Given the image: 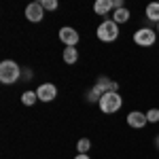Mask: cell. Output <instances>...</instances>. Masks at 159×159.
Listing matches in <instances>:
<instances>
[{"mask_svg":"<svg viewBox=\"0 0 159 159\" xmlns=\"http://www.w3.org/2000/svg\"><path fill=\"white\" fill-rule=\"evenodd\" d=\"M21 68H19V64L13 60H4L0 61V83L2 85H15L19 79H21Z\"/></svg>","mask_w":159,"mask_h":159,"instance_id":"obj_1","label":"cell"},{"mask_svg":"<svg viewBox=\"0 0 159 159\" xmlns=\"http://www.w3.org/2000/svg\"><path fill=\"white\" fill-rule=\"evenodd\" d=\"M100 110L104 112V115H112V112H117V110H121L123 106V98L119 96V91H108V93H104L98 102Z\"/></svg>","mask_w":159,"mask_h":159,"instance_id":"obj_2","label":"cell"},{"mask_svg":"<svg viewBox=\"0 0 159 159\" xmlns=\"http://www.w3.org/2000/svg\"><path fill=\"white\" fill-rule=\"evenodd\" d=\"M96 34H98V38L102 43H112V40L119 38V24H115L112 19H104V21L98 25Z\"/></svg>","mask_w":159,"mask_h":159,"instance_id":"obj_3","label":"cell"},{"mask_svg":"<svg viewBox=\"0 0 159 159\" xmlns=\"http://www.w3.org/2000/svg\"><path fill=\"white\" fill-rule=\"evenodd\" d=\"M157 32L153 28H138L134 32V43L138 47H153L155 40H157Z\"/></svg>","mask_w":159,"mask_h":159,"instance_id":"obj_4","label":"cell"},{"mask_svg":"<svg viewBox=\"0 0 159 159\" xmlns=\"http://www.w3.org/2000/svg\"><path fill=\"white\" fill-rule=\"evenodd\" d=\"M93 91L102 98V96L108 93V91H119V83L112 81V79H108V76H98V81H96V85H93Z\"/></svg>","mask_w":159,"mask_h":159,"instance_id":"obj_5","label":"cell"},{"mask_svg":"<svg viewBox=\"0 0 159 159\" xmlns=\"http://www.w3.org/2000/svg\"><path fill=\"white\" fill-rule=\"evenodd\" d=\"M60 40L66 45V47H76L79 40H81V34H79L74 28H70V25H64V28L60 30Z\"/></svg>","mask_w":159,"mask_h":159,"instance_id":"obj_6","label":"cell"},{"mask_svg":"<svg viewBox=\"0 0 159 159\" xmlns=\"http://www.w3.org/2000/svg\"><path fill=\"white\" fill-rule=\"evenodd\" d=\"M43 17H45V9H43L40 2H30V4L25 7V19H28V21L38 24V21H43Z\"/></svg>","mask_w":159,"mask_h":159,"instance_id":"obj_7","label":"cell"},{"mask_svg":"<svg viewBox=\"0 0 159 159\" xmlns=\"http://www.w3.org/2000/svg\"><path fill=\"white\" fill-rule=\"evenodd\" d=\"M36 93H38V102H53L57 98V87L53 83H43V85H38Z\"/></svg>","mask_w":159,"mask_h":159,"instance_id":"obj_8","label":"cell"},{"mask_svg":"<svg viewBox=\"0 0 159 159\" xmlns=\"http://www.w3.org/2000/svg\"><path fill=\"white\" fill-rule=\"evenodd\" d=\"M125 119H127V125H129V127H134V129H142V127L148 123L147 112H142V110H132Z\"/></svg>","mask_w":159,"mask_h":159,"instance_id":"obj_9","label":"cell"},{"mask_svg":"<svg viewBox=\"0 0 159 159\" xmlns=\"http://www.w3.org/2000/svg\"><path fill=\"white\" fill-rule=\"evenodd\" d=\"M112 9H115V2H112V0H98V2L93 4V11L98 13V15H102V17L108 15Z\"/></svg>","mask_w":159,"mask_h":159,"instance_id":"obj_10","label":"cell"},{"mask_svg":"<svg viewBox=\"0 0 159 159\" xmlns=\"http://www.w3.org/2000/svg\"><path fill=\"white\" fill-rule=\"evenodd\" d=\"M61 57H64V64H76V60H79V51H76V47H66L64 49V53H61Z\"/></svg>","mask_w":159,"mask_h":159,"instance_id":"obj_11","label":"cell"},{"mask_svg":"<svg viewBox=\"0 0 159 159\" xmlns=\"http://www.w3.org/2000/svg\"><path fill=\"white\" fill-rule=\"evenodd\" d=\"M144 15H147L148 21L159 24V2H151V4L147 7V11H144Z\"/></svg>","mask_w":159,"mask_h":159,"instance_id":"obj_12","label":"cell"},{"mask_svg":"<svg viewBox=\"0 0 159 159\" xmlns=\"http://www.w3.org/2000/svg\"><path fill=\"white\" fill-rule=\"evenodd\" d=\"M112 21H115V24H127V21H129V11H127V9H125V7H123V9H117V11H115V15H112Z\"/></svg>","mask_w":159,"mask_h":159,"instance_id":"obj_13","label":"cell"},{"mask_svg":"<svg viewBox=\"0 0 159 159\" xmlns=\"http://www.w3.org/2000/svg\"><path fill=\"white\" fill-rule=\"evenodd\" d=\"M36 102H38V93L36 91L30 89V91H24V93H21V104H24V106H34Z\"/></svg>","mask_w":159,"mask_h":159,"instance_id":"obj_14","label":"cell"},{"mask_svg":"<svg viewBox=\"0 0 159 159\" xmlns=\"http://www.w3.org/2000/svg\"><path fill=\"white\" fill-rule=\"evenodd\" d=\"M89 148H91V140H89V138H81V140L76 142V151H79V153H87Z\"/></svg>","mask_w":159,"mask_h":159,"instance_id":"obj_15","label":"cell"},{"mask_svg":"<svg viewBox=\"0 0 159 159\" xmlns=\"http://www.w3.org/2000/svg\"><path fill=\"white\" fill-rule=\"evenodd\" d=\"M147 119H148V123H159V108H148Z\"/></svg>","mask_w":159,"mask_h":159,"instance_id":"obj_16","label":"cell"},{"mask_svg":"<svg viewBox=\"0 0 159 159\" xmlns=\"http://www.w3.org/2000/svg\"><path fill=\"white\" fill-rule=\"evenodd\" d=\"M40 4H43V9L45 11H55L60 4H57V0H40Z\"/></svg>","mask_w":159,"mask_h":159,"instance_id":"obj_17","label":"cell"},{"mask_svg":"<svg viewBox=\"0 0 159 159\" xmlns=\"http://www.w3.org/2000/svg\"><path fill=\"white\" fill-rule=\"evenodd\" d=\"M87 102H91V104H93V102H100V96L93 91V89H91V91H87Z\"/></svg>","mask_w":159,"mask_h":159,"instance_id":"obj_18","label":"cell"},{"mask_svg":"<svg viewBox=\"0 0 159 159\" xmlns=\"http://www.w3.org/2000/svg\"><path fill=\"white\" fill-rule=\"evenodd\" d=\"M21 76H24V79H28V81H30V79H32V76H34V72H32V70H24V72H21Z\"/></svg>","mask_w":159,"mask_h":159,"instance_id":"obj_19","label":"cell"},{"mask_svg":"<svg viewBox=\"0 0 159 159\" xmlns=\"http://www.w3.org/2000/svg\"><path fill=\"white\" fill-rule=\"evenodd\" d=\"M74 159H91V157H89L87 153H79V155H76V157H74Z\"/></svg>","mask_w":159,"mask_h":159,"instance_id":"obj_20","label":"cell"},{"mask_svg":"<svg viewBox=\"0 0 159 159\" xmlns=\"http://www.w3.org/2000/svg\"><path fill=\"white\" fill-rule=\"evenodd\" d=\"M155 148H157V151H159V134L155 136Z\"/></svg>","mask_w":159,"mask_h":159,"instance_id":"obj_21","label":"cell"},{"mask_svg":"<svg viewBox=\"0 0 159 159\" xmlns=\"http://www.w3.org/2000/svg\"><path fill=\"white\" fill-rule=\"evenodd\" d=\"M157 34H159V24H157Z\"/></svg>","mask_w":159,"mask_h":159,"instance_id":"obj_22","label":"cell"}]
</instances>
